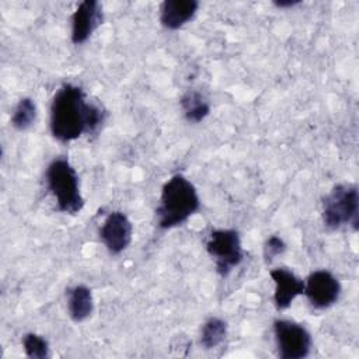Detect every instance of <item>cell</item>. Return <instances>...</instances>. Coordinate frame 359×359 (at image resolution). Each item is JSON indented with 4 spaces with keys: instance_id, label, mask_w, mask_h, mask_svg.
<instances>
[{
    "instance_id": "cell-1",
    "label": "cell",
    "mask_w": 359,
    "mask_h": 359,
    "mask_svg": "<svg viewBox=\"0 0 359 359\" xmlns=\"http://www.w3.org/2000/svg\"><path fill=\"white\" fill-rule=\"evenodd\" d=\"M101 107L87 101L81 87L65 83L53 95L49 126L55 139L72 142L84 133H94L104 122Z\"/></svg>"
},
{
    "instance_id": "cell-16",
    "label": "cell",
    "mask_w": 359,
    "mask_h": 359,
    "mask_svg": "<svg viewBox=\"0 0 359 359\" xmlns=\"http://www.w3.org/2000/svg\"><path fill=\"white\" fill-rule=\"evenodd\" d=\"M22 348L28 358L46 359L50 355L48 341L35 332H28L22 338Z\"/></svg>"
},
{
    "instance_id": "cell-8",
    "label": "cell",
    "mask_w": 359,
    "mask_h": 359,
    "mask_svg": "<svg viewBox=\"0 0 359 359\" xmlns=\"http://www.w3.org/2000/svg\"><path fill=\"white\" fill-rule=\"evenodd\" d=\"M132 233L133 227L129 217L123 212L115 210L105 217L100 229V238L111 254L118 255L129 247Z\"/></svg>"
},
{
    "instance_id": "cell-17",
    "label": "cell",
    "mask_w": 359,
    "mask_h": 359,
    "mask_svg": "<svg viewBox=\"0 0 359 359\" xmlns=\"http://www.w3.org/2000/svg\"><path fill=\"white\" fill-rule=\"evenodd\" d=\"M286 250V244L285 241L278 237V236H271L264 245V257L265 261H272L275 257L280 255L282 252H285Z\"/></svg>"
},
{
    "instance_id": "cell-7",
    "label": "cell",
    "mask_w": 359,
    "mask_h": 359,
    "mask_svg": "<svg viewBox=\"0 0 359 359\" xmlns=\"http://www.w3.org/2000/svg\"><path fill=\"white\" fill-rule=\"evenodd\" d=\"M303 293L314 309H327L338 300L341 283L330 271L318 269L307 276Z\"/></svg>"
},
{
    "instance_id": "cell-4",
    "label": "cell",
    "mask_w": 359,
    "mask_h": 359,
    "mask_svg": "<svg viewBox=\"0 0 359 359\" xmlns=\"http://www.w3.org/2000/svg\"><path fill=\"white\" fill-rule=\"evenodd\" d=\"M359 195L358 188L352 184H339L324 198L323 222L328 229H339L352 224L358 229Z\"/></svg>"
},
{
    "instance_id": "cell-2",
    "label": "cell",
    "mask_w": 359,
    "mask_h": 359,
    "mask_svg": "<svg viewBox=\"0 0 359 359\" xmlns=\"http://www.w3.org/2000/svg\"><path fill=\"white\" fill-rule=\"evenodd\" d=\"M199 196L194 184L184 175H172L161 188L157 208L158 227L172 229L185 223L198 209Z\"/></svg>"
},
{
    "instance_id": "cell-15",
    "label": "cell",
    "mask_w": 359,
    "mask_h": 359,
    "mask_svg": "<svg viewBox=\"0 0 359 359\" xmlns=\"http://www.w3.org/2000/svg\"><path fill=\"white\" fill-rule=\"evenodd\" d=\"M36 118V105L32 98H21L11 115V125L17 130H25L32 126Z\"/></svg>"
},
{
    "instance_id": "cell-18",
    "label": "cell",
    "mask_w": 359,
    "mask_h": 359,
    "mask_svg": "<svg viewBox=\"0 0 359 359\" xmlns=\"http://www.w3.org/2000/svg\"><path fill=\"white\" fill-rule=\"evenodd\" d=\"M275 6L280 7V8H285V7H293L294 4H299L297 0H287V1H275L273 3Z\"/></svg>"
},
{
    "instance_id": "cell-13",
    "label": "cell",
    "mask_w": 359,
    "mask_h": 359,
    "mask_svg": "<svg viewBox=\"0 0 359 359\" xmlns=\"http://www.w3.org/2000/svg\"><path fill=\"white\" fill-rule=\"evenodd\" d=\"M181 108L187 121L192 123L202 122L210 112V105L206 98L198 91H188L181 97Z\"/></svg>"
},
{
    "instance_id": "cell-9",
    "label": "cell",
    "mask_w": 359,
    "mask_h": 359,
    "mask_svg": "<svg viewBox=\"0 0 359 359\" xmlns=\"http://www.w3.org/2000/svg\"><path fill=\"white\" fill-rule=\"evenodd\" d=\"M102 7L95 0L81 1L72 15V42L80 45L102 24Z\"/></svg>"
},
{
    "instance_id": "cell-14",
    "label": "cell",
    "mask_w": 359,
    "mask_h": 359,
    "mask_svg": "<svg viewBox=\"0 0 359 359\" xmlns=\"http://www.w3.org/2000/svg\"><path fill=\"white\" fill-rule=\"evenodd\" d=\"M227 334V324L222 318L210 317L202 327L201 344L206 349H213L220 345Z\"/></svg>"
},
{
    "instance_id": "cell-3",
    "label": "cell",
    "mask_w": 359,
    "mask_h": 359,
    "mask_svg": "<svg viewBox=\"0 0 359 359\" xmlns=\"http://www.w3.org/2000/svg\"><path fill=\"white\" fill-rule=\"evenodd\" d=\"M46 185L53 195L57 209L67 215L79 213L84 206L79 177L66 158H55L46 168Z\"/></svg>"
},
{
    "instance_id": "cell-12",
    "label": "cell",
    "mask_w": 359,
    "mask_h": 359,
    "mask_svg": "<svg viewBox=\"0 0 359 359\" xmlns=\"http://www.w3.org/2000/svg\"><path fill=\"white\" fill-rule=\"evenodd\" d=\"M67 310L73 321H84L93 314L94 300L91 290L84 285H77L69 290Z\"/></svg>"
},
{
    "instance_id": "cell-5",
    "label": "cell",
    "mask_w": 359,
    "mask_h": 359,
    "mask_svg": "<svg viewBox=\"0 0 359 359\" xmlns=\"http://www.w3.org/2000/svg\"><path fill=\"white\" fill-rule=\"evenodd\" d=\"M206 250L215 259L216 271L220 276H227L243 259L241 240L233 229L213 230L206 243Z\"/></svg>"
},
{
    "instance_id": "cell-6",
    "label": "cell",
    "mask_w": 359,
    "mask_h": 359,
    "mask_svg": "<svg viewBox=\"0 0 359 359\" xmlns=\"http://www.w3.org/2000/svg\"><path fill=\"white\" fill-rule=\"evenodd\" d=\"M273 334L282 359H303L310 353L311 335L304 325L290 320H276Z\"/></svg>"
},
{
    "instance_id": "cell-11",
    "label": "cell",
    "mask_w": 359,
    "mask_h": 359,
    "mask_svg": "<svg viewBox=\"0 0 359 359\" xmlns=\"http://www.w3.org/2000/svg\"><path fill=\"white\" fill-rule=\"evenodd\" d=\"M198 7L196 0H165L160 6V22L167 29H178L194 18Z\"/></svg>"
},
{
    "instance_id": "cell-10",
    "label": "cell",
    "mask_w": 359,
    "mask_h": 359,
    "mask_svg": "<svg viewBox=\"0 0 359 359\" xmlns=\"http://www.w3.org/2000/svg\"><path fill=\"white\" fill-rule=\"evenodd\" d=\"M273 283V302L278 310L287 309L292 302L304 292V282L286 268H276L269 272Z\"/></svg>"
}]
</instances>
